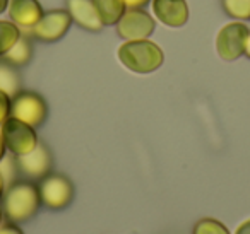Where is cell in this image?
Here are the masks:
<instances>
[{
	"label": "cell",
	"instance_id": "obj_1",
	"mask_svg": "<svg viewBox=\"0 0 250 234\" xmlns=\"http://www.w3.org/2000/svg\"><path fill=\"white\" fill-rule=\"evenodd\" d=\"M117 57L120 63L136 74H151L163 65L165 53L160 45L151 39L124 41L118 46Z\"/></svg>",
	"mask_w": 250,
	"mask_h": 234
},
{
	"label": "cell",
	"instance_id": "obj_2",
	"mask_svg": "<svg viewBox=\"0 0 250 234\" xmlns=\"http://www.w3.org/2000/svg\"><path fill=\"white\" fill-rule=\"evenodd\" d=\"M250 35L249 26L243 21H229L216 35V52L226 62L240 58L245 52V43Z\"/></svg>",
	"mask_w": 250,
	"mask_h": 234
},
{
	"label": "cell",
	"instance_id": "obj_3",
	"mask_svg": "<svg viewBox=\"0 0 250 234\" xmlns=\"http://www.w3.org/2000/svg\"><path fill=\"white\" fill-rule=\"evenodd\" d=\"M115 29L124 41L149 39L156 29V19L144 9H127L115 24Z\"/></svg>",
	"mask_w": 250,
	"mask_h": 234
},
{
	"label": "cell",
	"instance_id": "obj_4",
	"mask_svg": "<svg viewBox=\"0 0 250 234\" xmlns=\"http://www.w3.org/2000/svg\"><path fill=\"white\" fill-rule=\"evenodd\" d=\"M70 26H72V18L67 9H52L45 11L38 24L31 29V35L38 41L57 43L69 33Z\"/></svg>",
	"mask_w": 250,
	"mask_h": 234
},
{
	"label": "cell",
	"instance_id": "obj_5",
	"mask_svg": "<svg viewBox=\"0 0 250 234\" xmlns=\"http://www.w3.org/2000/svg\"><path fill=\"white\" fill-rule=\"evenodd\" d=\"M11 113L14 118L24 121V123L36 127L43 123L46 117V104L42 96L29 91H22L14 96V101L11 103Z\"/></svg>",
	"mask_w": 250,
	"mask_h": 234
},
{
	"label": "cell",
	"instance_id": "obj_6",
	"mask_svg": "<svg viewBox=\"0 0 250 234\" xmlns=\"http://www.w3.org/2000/svg\"><path fill=\"white\" fill-rule=\"evenodd\" d=\"M2 138L5 145L18 156L28 154L36 147V135L33 132V127L14 117L4 123Z\"/></svg>",
	"mask_w": 250,
	"mask_h": 234
},
{
	"label": "cell",
	"instance_id": "obj_7",
	"mask_svg": "<svg viewBox=\"0 0 250 234\" xmlns=\"http://www.w3.org/2000/svg\"><path fill=\"white\" fill-rule=\"evenodd\" d=\"M151 11L156 22L171 29L184 28L188 21V5L185 0H151Z\"/></svg>",
	"mask_w": 250,
	"mask_h": 234
},
{
	"label": "cell",
	"instance_id": "obj_8",
	"mask_svg": "<svg viewBox=\"0 0 250 234\" xmlns=\"http://www.w3.org/2000/svg\"><path fill=\"white\" fill-rule=\"evenodd\" d=\"M7 12L14 24H18L21 29H29V31L38 24V21L45 14L38 0H11Z\"/></svg>",
	"mask_w": 250,
	"mask_h": 234
},
{
	"label": "cell",
	"instance_id": "obj_9",
	"mask_svg": "<svg viewBox=\"0 0 250 234\" xmlns=\"http://www.w3.org/2000/svg\"><path fill=\"white\" fill-rule=\"evenodd\" d=\"M67 11L72 18V22L81 29H86L89 33H100L104 28L93 0H67Z\"/></svg>",
	"mask_w": 250,
	"mask_h": 234
},
{
	"label": "cell",
	"instance_id": "obj_10",
	"mask_svg": "<svg viewBox=\"0 0 250 234\" xmlns=\"http://www.w3.org/2000/svg\"><path fill=\"white\" fill-rule=\"evenodd\" d=\"M42 195L50 205H65L72 196V185L60 175H50L42 181Z\"/></svg>",
	"mask_w": 250,
	"mask_h": 234
},
{
	"label": "cell",
	"instance_id": "obj_11",
	"mask_svg": "<svg viewBox=\"0 0 250 234\" xmlns=\"http://www.w3.org/2000/svg\"><path fill=\"white\" fill-rule=\"evenodd\" d=\"M52 159H50V152L46 151L45 145H36L31 152L24 156H19V166L21 169L29 176H45L50 169Z\"/></svg>",
	"mask_w": 250,
	"mask_h": 234
},
{
	"label": "cell",
	"instance_id": "obj_12",
	"mask_svg": "<svg viewBox=\"0 0 250 234\" xmlns=\"http://www.w3.org/2000/svg\"><path fill=\"white\" fill-rule=\"evenodd\" d=\"M93 4L104 26H115L127 11L125 0H93Z\"/></svg>",
	"mask_w": 250,
	"mask_h": 234
},
{
	"label": "cell",
	"instance_id": "obj_13",
	"mask_svg": "<svg viewBox=\"0 0 250 234\" xmlns=\"http://www.w3.org/2000/svg\"><path fill=\"white\" fill-rule=\"evenodd\" d=\"M33 57V43L28 36H21L16 45L4 55V60L12 67H22L31 60Z\"/></svg>",
	"mask_w": 250,
	"mask_h": 234
},
{
	"label": "cell",
	"instance_id": "obj_14",
	"mask_svg": "<svg viewBox=\"0 0 250 234\" xmlns=\"http://www.w3.org/2000/svg\"><path fill=\"white\" fill-rule=\"evenodd\" d=\"M21 36L22 33L18 24H14L11 19H0V57H4Z\"/></svg>",
	"mask_w": 250,
	"mask_h": 234
},
{
	"label": "cell",
	"instance_id": "obj_15",
	"mask_svg": "<svg viewBox=\"0 0 250 234\" xmlns=\"http://www.w3.org/2000/svg\"><path fill=\"white\" fill-rule=\"evenodd\" d=\"M221 5L233 21H250V0H221Z\"/></svg>",
	"mask_w": 250,
	"mask_h": 234
},
{
	"label": "cell",
	"instance_id": "obj_16",
	"mask_svg": "<svg viewBox=\"0 0 250 234\" xmlns=\"http://www.w3.org/2000/svg\"><path fill=\"white\" fill-rule=\"evenodd\" d=\"M0 91L7 94H18L19 91V74L11 63H0Z\"/></svg>",
	"mask_w": 250,
	"mask_h": 234
},
{
	"label": "cell",
	"instance_id": "obj_17",
	"mask_svg": "<svg viewBox=\"0 0 250 234\" xmlns=\"http://www.w3.org/2000/svg\"><path fill=\"white\" fill-rule=\"evenodd\" d=\"M11 111V99H9V94L0 91V123L5 120V117Z\"/></svg>",
	"mask_w": 250,
	"mask_h": 234
},
{
	"label": "cell",
	"instance_id": "obj_18",
	"mask_svg": "<svg viewBox=\"0 0 250 234\" xmlns=\"http://www.w3.org/2000/svg\"><path fill=\"white\" fill-rule=\"evenodd\" d=\"M149 2L151 0H125V5H127V9H143Z\"/></svg>",
	"mask_w": 250,
	"mask_h": 234
},
{
	"label": "cell",
	"instance_id": "obj_19",
	"mask_svg": "<svg viewBox=\"0 0 250 234\" xmlns=\"http://www.w3.org/2000/svg\"><path fill=\"white\" fill-rule=\"evenodd\" d=\"M9 2H11V0H0V14H4V12H7Z\"/></svg>",
	"mask_w": 250,
	"mask_h": 234
},
{
	"label": "cell",
	"instance_id": "obj_20",
	"mask_svg": "<svg viewBox=\"0 0 250 234\" xmlns=\"http://www.w3.org/2000/svg\"><path fill=\"white\" fill-rule=\"evenodd\" d=\"M243 55H245L247 58L250 60V35H249V38H247V43H245V52H243Z\"/></svg>",
	"mask_w": 250,
	"mask_h": 234
},
{
	"label": "cell",
	"instance_id": "obj_21",
	"mask_svg": "<svg viewBox=\"0 0 250 234\" xmlns=\"http://www.w3.org/2000/svg\"><path fill=\"white\" fill-rule=\"evenodd\" d=\"M4 145H5L4 138L0 137V159H2V156H4Z\"/></svg>",
	"mask_w": 250,
	"mask_h": 234
},
{
	"label": "cell",
	"instance_id": "obj_22",
	"mask_svg": "<svg viewBox=\"0 0 250 234\" xmlns=\"http://www.w3.org/2000/svg\"><path fill=\"white\" fill-rule=\"evenodd\" d=\"M0 190H2V178H0Z\"/></svg>",
	"mask_w": 250,
	"mask_h": 234
}]
</instances>
